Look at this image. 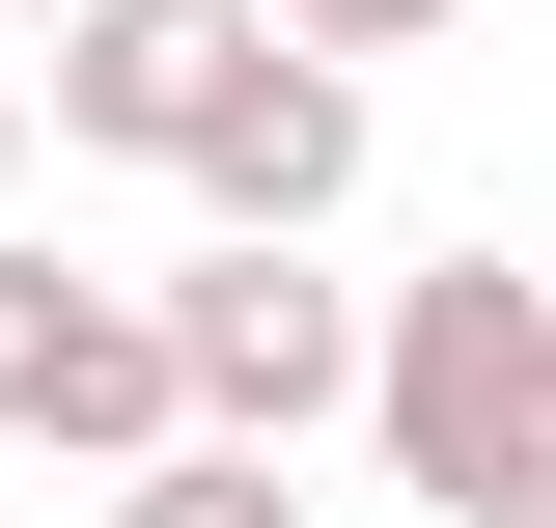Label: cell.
I'll return each instance as SVG.
<instances>
[{"instance_id":"6da1fadb","label":"cell","mask_w":556,"mask_h":528,"mask_svg":"<svg viewBox=\"0 0 556 528\" xmlns=\"http://www.w3.org/2000/svg\"><path fill=\"white\" fill-rule=\"evenodd\" d=\"M362 445H390V501H501V473L556 445V278L529 251H445L362 306Z\"/></svg>"},{"instance_id":"7a4b0ae2","label":"cell","mask_w":556,"mask_h":528,"mask_svg":"<svg viewBox=\"0 0 556 528\" xmlns=\"http://www.w3.org/2000/svg\"><path fill=\"white\" fill-rule=\"evenodd\" d=\"M167 390H195V445H306V417H362V278H306L278 223L167 251Z\"/></svg>"},{"instance_id":"3957f363","label":"cell","mask_w":556,"mask_h":528,"mask_svg":"<svg viewBox=\"0 0 556 528\" xmlns=\"http://www.w3.org/2000/svg\"><path fill=\"white\" fill-rule=\"evenodd\" d=\"M0 445H84V473L195 445V390H167V278H84V251L0 223Z\"/></svg>"},{"instance_id":"277c9868","label":"cell","mask_w":556,"mask_h":528,"mask_svg":"<svg viewBox=\"0 0 556 528\" xmlns=\"http://www.w3.org/2000/svg\"><path fill=\"white\" fill-rule=\"evenodd\" d=\"M167 196H195V223H278V251H334V196H362V56H306V28H251Z\"/></svg>"},{"instance_id":"5b68a950","label":"cell","mask_w":556,"mask_h":528,"mask_svg":"<svg viewBox=\"0 0 556 528\" xmlns=\"http://www.w3.org/2000/svg\"><path fill=\"white\" fill-rule=\"evenodd\" d=\"M223 56H251V0H56V56H28V112H56L84 167H195Z\"/></svg>"},{"instance_id":"8992f818","label":"cell","mask_w":556,"mask_h":528,"mask_svg":"<svg viewBox=\"0 0 556 528\" xmlns=\"http://www.w3.org/2000/svg\"><path fill=\"white\" fill-rule=\"evenodd\" d=\"M112 528H334V501H306V445H139Z\"/></svg>"},{"instance_id":"52a82bcc","label":"cell","mask_w":556,"mask_h":528,"mask_svg":"<svg viewBox=\"0 0 556 528\" xmlns=\"http://www.w3.org/2000/svg\"><path fill=\"white\" fill-rule=\"evenodd\" d=\"M251 28H306V56H445L473 0H251Z\"/></svg>"},{"instance_id":"ba28073f","label":"cell","mask_w":556,"mask_h":528,"mask_svg":"<svg viewBox=\"0 0 556 528\" xmlns=\"http://www.w3.org/2000/svg\"><path fill=\"white\" fill-rule=\"evenodd\" d=\"M28 139H56V112H28V56H0V223H28Z\"/></svg>"},{"instance_id":"9c48e42d","label":"cell","mask_w":556,"mask_h":528,"mask_svg":"<svg viewBox=\"0 0 556 528\" xmlns=\"http://www.w3.org/2000/svg\"><path fill=\"white\" fill-rule=\"evenodd\" d=\"M445 528H556V445H529V473H501V501H445Z\"/></svg>"},{"instance_id":"30bf717a","label":"cell","mask_w":556,"mask_h":528,"mask_svg":"<svg viewBox=\"0 0 556 528\" xmlns=\"http://www.w3.org/2000/svg\"><path fill=\"white\" fill-rule=\"evenodd\" d=\"M0 28H56V0H0Z\"/></svg>"}]
</instances>
